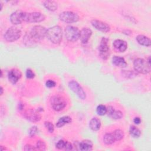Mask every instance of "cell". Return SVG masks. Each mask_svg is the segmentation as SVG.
I'll return each mask as SVG.
<instances>
[{
    "instance_id": "1",
    "label": "cell",
    "mask_w": 151,
    "mask_h": 151,
    "mask_svg": "<svg viewBox=\"0 0 151 151\" xmlns=\"http://www.w3.org/2000/svg\"><path fill=\"white\" fill-rule=\"evenodd\" d=\"M47 30L44 27L41 25L32 27L24 37V44L27 47H34L46 36Z\"/></svg>"
},
{
    "instance_id": "2",
    "label": "cell",
    "mask_w": 151,
    "mask_h": 151,
    "mask_svg": "<svg viewBox=\"0 0 151 151\" xmlns=\"http://www.w3.org/2000/svg\"><path fill=\"white\" fill-rule=\"evenodd\" d=\"M46 37L48 40L54 44L61 42L63 38V31L59 25H54L47 30Z\"/></svg>"
},
{
    "instance_id": "3",
    "label": "cell",
    "mask_w": 151,
    "mask_h": 151,
    "mask_svg": "<svg viewBox=\"0 0 151 151\" xmlns=\"http://www.w3.org/2000/svg\"><path fill=\"white\" fill-rule=\"evenodd\" d=\"M133 68L136 73L146 74L150 71V63L143 58H137L133 62Z\"/></svg>"
},
{
    "instance_id": "4",
    "label": "cell",
    "mask_w": 151,
    "mask_h": 151,
    "mask_svg": "<svg viewBox=\"0 0 151 151\" xmlns=\"http://www.w3.org/2000/svg\"><path fill=\"white\" fill-rule=\"evenodd\" d=\"M65 39L70 42L77 41L80 38V31L76 27L68 25L64 29Z\"/></svg>"
},
{
    "instance_id": "5",
    "label": "cell",
    "mask_w": 151,
    "mask_h": 151,
    "mask_svg": "<svg viewBox=\"0 0 151 151\" xmlns=\"http://www.w3.org/2000/svg\"><path fill=\"white\" fill-rule=\"evenodd\" d=\"M22 32L20 29L16 27L9 28L5 32L4 37L5 40L8 42H14L18 40L21 36Z\"/></svg>"
},
{
    "instance_id": "6",
    "label": "cell",
    "mask_w": 151,
    "mask_h": 151,
    "mask_svg": "<svg viewBox=\"0 0 151 151\" xmlns=\"http://www.w3.org/2000/svg\"><path fill=\"white\" fill-rule=\"evenodd\" d=\"M50 104L54 110L59 111L65 107L67 103L62 96L57 95L54 96L51 98Z\"/></svg>"
},
{
    "instance_id": "7",
    "label": "cell",
    "mask_w": 151,
    "mask_h": 151,
    "mask_svg": "<svg viewBox=\"0 0 151 151\" xmlns=\"http://www.w3.org/2000/svg\"><path fill=\"white\" fill-rule=\"evenodd\" d=\"M99 55L104 60H107L110 55V48L109 45V40L106 37H102L99 47Z\"/></svg>"
},
{
    "instance_id": "8",
    "label": "cell",
    "mask_w": 151,
    "mask_h": 151,
    "mask_svg": "<svg viewBox=\"0 0 151 151\" xmlns=\"http://www.w3.org/2000/svg\"><path fill=\"white\" fill-rule=\"evenodd\" d=\"M45 19V15L39 12H25L24 21L29 23H38Z\"/></svg>"
},
{
    "instance_id": "9",
    "label": "cell",
    "mask_w": 151,
    "mask_h": 151,
    "mask_svg": "<svg viewBox=\"0 0 151 151\" xmlns=\"http://www.w3.org/2000/svg\"><path fill=\"white\" fill-rule=\"evenodd\" d=\"M68 87L70 89L73 91L80 99L81 100H84L86 98V94L82 87L80 85V84L75 81V80H71L69 81L68 83Z\"/></svg>"
},
{
    "instance_id": "10",
    "label": "cell",
    "mask_w": 151,
    "mask_h": 151,
    "mask_svg": "<svg viewBox=\"0 0 151 151\" xmlns=\"http://www.w3.org/2000/svg\"><path fill=\"white\" fill-rule=\"evenodd\" d=\"M60 19L65 23H74L77 22L80 17L78 15L73 11H64L59 15Z\"/></svg>"
},
{
    "instance_id": "11",
    "label": "cell",
    "mask_w": 151,
    "mask_h": 151,
    "mask_svg": "<svg viewBox=\"0 0 151 151\" xmlns=\"http://www.w3.org/2000/svg\"><path fill=\"white\" fill-rule=\"evenodd\" d=\"M24 117L31 122H38L41 119V116L39 111L33 110V109H28L25 110L24 113Z\"/></svg>"
},
{
    "instance_id": "12",
    "label": "cell",
    "mask_w": 151,
    "mask_h": 151,
    "mask_svg": "<svg viewBox=\"0 0 151 151\" xmlns=\"http://www.w3.org/2000/svg\"><path fill=\"white\" fill-rule=\"evenodd\" d=\"M25 12L17 10L12 12L10 15V21L14 25H18L24 21Z\"/></svg>"
},
{
    "instance_id": "13",
    "label": "cell",
    "mask_w": 151,
    "mask_h": 151,
    "mask_svg": "<svg viewBox=\"0 0 151 151\" xmlns=\"http://www.w3.org/2000/svg\"><path fill=\"white\" fill-rule=\"evenodd\" d=\"M91 24L95 29L101 32H107L110 30V26L103 21L98 19H93L91 21Z\"/></svg>"
},
{
    "instance_id": "14",
    "label": "cell",
    "mask_w": 151,
    "mask_h": 151,
    "mask_svg": "<svg viewBox=\"0 0 151 151\" xmlns=\"http://www.w3.org/2000/svg\"><path fill=\"white\" fill-rule=\"evenodd\" d=\"M107 115L113 119L118 120L121 119L123 117V113L119 110H115L114 107L109 106L107 107Z\"/></svg>"
},
{
    "instance_id": "15",
    "label": "cell",
    "mask_w": 151,
    "mask_h": 151,
    "mask_svg": "<svg viewBox=\"0 0 151 151\" xmlns=\"http://www.w3.org/2000/svg\"><path fill=\"white\" fill-rule=\"evenodd\" d=\"M21 76L22 74L19 70L17 69H12L8 73V78L11 83L16 84L21 78Z\"/></svg>"
},
{
    "instance_id": "16",
    "label": "cell",
    "mask_w": 151,
    "mask_h": 151,
    "mask_svg": "<svg viewBox=\"0 0 151 151\" xmlns=\"http://www.w3.org/2000/svg\"><path fill=\"white\" fill-rule=\"evenodd\" d=\"M92 35V31L88 28H83L80 31V39L81 42L85 44H87Z\"/></svg>"
},
{
    "instance_id": "17",
    "label": "cell",
    "mask_w": 151,
    "mask_h": 151,
    "mask_svg": "<svg viewBox=\"0 0 151 151\" xmlns=\"http://www.w3.org/2000/svg\"><path fill=\"white\" fill-rule=\"evenodd\" d=\"M113 45L114 48L120 52H124L127 48V44L126 41L120 39L114 40Z\"/></svg>"
},
{
    "instance_id": "18",
    "label": "cell",
    "mask_w": 151,
    "mask_h": 151,
    "mask_svg": "<svg viewBox=\"0 0 151 151\" xmlns=\"http://www.w3.org/2000/svg\"><path fill=\"white\" fill-rule=\"evenodd\" d=\"M93 144L91 140L86 139L80 142L78 144V147L82 151H90L93 150Z\"/></svg>"
},
{
    "instance_id": "19",
    "label": "cell",
    "mask_w": 151,
    "mask_h": 151,
    "mask_svg": "<svg viewBox=\"0 0 151 151\" xmlns=\"http://www.w3.org/2000/svg\"><path fill=\"white\" fill-rule=\"evenodd\" d=\"M112 63L116 67L124 68L127 66V63L123 57L114 55L112 58Z\"/></svg>"
},
{
    "instance_id": "20",
    "label": "cell",
    "mask_w": 151,
    "mask_h": 151,
    "mask_svg": "<svg viewBox=\"0 0 151 151\" xmlns=\"http://www.w3.org/2000/svg\"><path fill=\"white\" fill-rule=\"evenodd\" d=\"M100 127L101 122L97 117H93L89 122V127L93 131H98L100 129Z\"/></svg>"
},
{
    "instance_id": "21",
    "label": "cell",
    "mask_w": 151,
    "mask_h": 151,
    "mask_svg": "<svg viewBox=\"0 0 151 151\" xmlns=\"http://www.w3.org/2000/svg\"><path fill=\"white\" fill-rule=\"evenodd\" d=\"M136 40L141 45L145 47H149L150 45V40L147 37L144 35H138L136 37Z\"/></svg>"
},
{
    "instance_id": "22",
    "label": "cell",
    "mask_w": 151,
    "mask_h": 151,
    "mask_svg": "<svg viewBox=\"0 0 151 151\" xmlns=\"http://www.w3.org/2000/svg\"><path fill=\"white\" fill-rule=\"evenodd\" d=\"M72 119L71 117L68 116H64L60 117L57 122L56 123V127L58 128H61L67 124H69L71 122Z\"/></svg>"
},
{
    "instance_id": "23",
    "label": "cell",
    "mask_w": 151,
    "mask_h": 151,
    "mask_svg": "<svg viewBox=\"0 0 151 151\" xmlns=\"http://www.w3.org/2000/svg\"><path fill=\"white\" fill-rule=\"evenodd\" d=\"M42 3L44 6L50 11H55L58 8L57 3L54 1H45Z\"/></svg>"
},
{
    "instance_id": "24",
    "label": "cell",
    "mask_w": 151,
    "mask_h": 151,
    "mask_svg": "<svg viewBox=\"0 0 151 151\" xmlns=\"http://www.w3.org/2000/svg\"><path fill=\"white\" fill-rule=\"evenodd\" d=\"M103 142L107 145H112L113 143H114L116 140L115 139L114 137V136L113 134L112 133H106L104 136H103Z\"/></svg>"
},
{
    "instance_id": "25",
    "label": "cell",
    "mask_w": 151,
    "mask_h": 151,
    "mask_svg": "<svg viewBox=\"0 0 151 151\" xmlns=\"http://www.w3.org/2000/svg\"><path fill=\"white\" fill-rule=\"evenodd\" d=\"M129 133L133 138H138L141 135L140 130L134 126H130L129 128Z\"/></svg>"
},
{
    "instance_id": "26",
    "label": "cell",
    "mask_w": 151,
    "mask_h": 151,
    "mask_svg": "<svg viewBox=\"0 0 151 151\" xmlns=\"http://www.w3.org/2000/svg\"><path fill=\"white\" fill-rule=\"evenodd\" d=\"M112 133L116 141H120L124 137V132L121 129H116Z\"/></svg>"
},
{
    "instance_id": "27",
    "label": "cell",
    "mask_w": 151,
    "mask_h": 151,
    "mask_svg": "<svg viewBox=\"0 0 151 151\" xmlns=\"http://www.w3.org/2000/svg\"><path fill=\"white\" fill-rule=\"evenodd\" d=\"M96 112L99 116H104L107 113V107L103 104H99L96 108Z\"/></svg>"
},
{
    "instance_id": "28",
    "label": "cell",
    "mask_w": 151,
    "mask_h": 151,
    "mask_svg": "<svg viewBox=\"0 0 151 151\" xmlns=\"http://www.w3.org/2000/svg\"><path fill=\"white\" fill-rule=\"evenodd\" d=\"M36 148L39 150H45L47 149V146L44 141L38 140L36 143Z\"/></svg>"
},
{
    "instance_id": "29",
    "label": "cell",
    "mask_w": 151,
    "mask_h": 151,
    "mask_svg": "<svg viewBox=\"0 0 151 151\" xmlns=\"http://www.w3.org/2000/svg\"><path fill=\"white\" fill-rule=\"evenodd\" d=\"M44 126L47 129L48 132L50 133H52L54 131V126L53 124L50 122H44Z\"/></svg>"
},
{
    "instance_id": "30",
    "label": "cell",
    "mask_w": 151,
    "mask_h": 151,
    "mask_svg": "<svg viewBox=\"0 0 151 151\" xmlns=\"http://www.w3.org/2000/svg\"><path fill=\"white\" fill-rule=\"evenodd\" d=\"M122 74L123 75V76L127 77V78H132L134 76H136V74L134 72L130 71V70H122Z\"/></svg>"
},
{
    "instance_id": "31",
    "label": "cell",
    "mask_w": 151,
    "mask_h": 151,
    "mask_svg": "<svg viewBox=\"0 0 151 151\" xmlns=\"http://www.w3.org/2000/svg\"><path fill=\"white\" fill-rule=\"evenodd\" d=\"M66 142L64 140H60L57 142V143L55 144V147L58 149H64V147L65 146Z\"/></svg>"
},
{
    "instance_id": "32",
    "label": "cell",
    "mask_w": 151,
    "mask_h": 151,
    "mask_svg": "<svg viewBox=\"0 0 151 151\" xmlns=\"http://www.w3.org/2000/svg\"><path fill=\"white\" fill-rule=\"evenodd\" d=\"M38 131V128L36 126H32L28 130V135L29 137H33L35 135Z\"/></svg>"
},
{
    "instance_id": "33",
    "label": "cell",
    "mask_w": 151,
    "mask_h": 151,
    "mask_svg": "<svg viewBox=\"0 0 151 151\" xmlns=\"http://www.w3.org/2000/svg\"><path fill=\"white\" fill-rule=\"evenodd\" d=\"M26 77L27 78H33L35 77V74L30 68H28L26 71Z\"/></svg>"
},
{
    "instance_id": "34",
    "label": "cell",
    "mask_w": 151,
    "mask_h": 151,
    "mask_svg": "<svg viewBox=\"0 0 151 151\" xmlns=\"http://www.w3.org/2000/svg\"><path fill=\"white\" fill-rule=\"evenodd\" d=\"M45 85L48 88H52L56 86V83L52 80H48L45 82Z\"/></svg>"
},
{
    "instance_id": "35",
    "label": "cell",
    "mask_w": 151,
    "mask_h": 151,
    "mask_svg": "<svg viewBox=\"0 0 151 151\" xmlns=\"http://www.w3.org/2000/svg\"><path fill=\"white\" fill-rule=\"evenodd\" d=\"M24 150L26 151H33V150H37L35 146H34L31 145L29 144H27L25 146H24Z\"/></svg>"
},
{
    "instance_id": "36",
    "label": "cell",
    "mask_w": 151,
    "mask_h": 151,
    "mask_svg": "<svg viewBox=\"0 0 151 151\" xmlns=\"http://www.w3.org/2000/svg\"><path fill=\"white\" fill-rule=\"evenodd\" d=\"M73 146L72 144L70 142L67 141L66 144H65V146L64 147V150H71L73 149Z\"/></svg>"
},
{
    "instance_id": "37",
    "label": "cell",
    "mask_w": 151,
    "mask_h": 151,
    "mask_svg": "<svg viewBox=\"0 0 151 151\" xmlns=\"http://www.w3.org/2000/svg\"><path fill=\"white\" fill-rule=\"evenodd\" d=\"M133 122L136 124H139L141 123V119L139 117H136L133 119Z\"/></svg>"
},
{
    "instance_id": "38",
    "label": "cell",
    "mask_w": 151,
    "mask_h": 151,
    "mask_svg": "<svg viewBox=\"0 0 151 151\" xmlns=\"http://www.w3.org/2000/svg\"><path fill=\"white\" fill-rule=\"evenodd\" d=\"M23 107H24V105H23V104L19 103V104H18V108L19 109V110H22V109H23Z\"/></svg>"
},
{
    "instance_id": "39",
    "label": "cell",
    "mask_w": 151,
    "mask_h": 151,
    "mask_svg": "<svg viewBox=\"0 0 151 151\" xmlns=\"http://www.w3.org/2000/svg\"><path fill=\"white\" fill-rule=\"evenodd\" d=\"M3 92H4V88H3V87L1 86V95H2V94H3Z\"/></svg>"
},
{
    "instance_id": "40",
    "label": "cell",
    "mask_w": 151,
    "mask_h": 151,
    "mask_svg": "<svg viewBox=\"0 0 151 151\" xmlns=\"http://www.w3.org/2000/svg\"><path fill=\"white\" fill-rule=\"evenodd\" d=\"M0 5H1V11L2 9V6H3V4H2V3L1 2H0Z\"/></svg>"
}]
</instances>
